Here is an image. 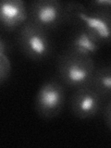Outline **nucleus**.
Masks as SVG:
<instances>
[{
	"instance_id": "nucleus-1",
	"label": "nucleus",
	"mask_w": 111,
	"mask_h": 148,
	"mask_svg": "<svg viewBox=\"0 0 111 148\" xmlns=\"http://www.w3.org/2000/svg\"><path fill=\"white\" fill-rule=\"evenodd\" d=\"M66 22L75 29L90 32L101 45L108 44L111 35V10L91 8L80 2L65 4Z\"/></svg>"
},
{
	"instance_id": "nucleus-10",
	"label": "nucleus",
	"mask_w": 111,
	"mask_h": 148,
	"mask_svg": "<svg viewBox=\"0 0 111 148\" xmlns=\"http://www.w3.org/2000/svg\"><path fill=\"white\" fill-rule=\"evenodd\" d=\"M11 65L7 55L0 54V84L6 82L10 75Z\"/></svg>"
},
{
	"instance_id": "nucleus-6",
	"label": "nucleus",
	"mask_w": 111,
	"mask_h": 148,
	"mask_svg": "<svg viewBox=\"0 0 111 148\" xmlns=\"http://www.w3.org/2000/svg\"><path fill=\"white\" fill-rule=\"evenodd\" d=\"M106 100L90 85L75 89L71 97L69 108L74 117L90 119L101 114Z\"/></svg>"
},
{
	"instance_id": "nucleus-2",
	"label": "nucleus",
	"mask_w": 111,
	"mask_h": 148,
	"mask_svg": "<svg viewBox=\"0 0 111 148\" xmlns=\"http://www.w3.org/2000/svg\"><path fill=\"white\" fill-rule=\"evenodd\" d=\"M96 65L92 58H85L69 52L63 53L58 60V73L65 86L78 89L89 85Z\"/></svg>"
},
{
	"instance_id": "nucleus-11",
	"label": "nucleus",
	"mask_w": 111,
	"mask_h": 148,
	"mask_svg": "<svg viewBox=\"0 0 111 148\" xmlns=\"http://www.w3.org/2000/svg\"><path fill=\"white\" fill-rule=\"evenodd\" d=\"M102 117L104 119V124L108 128V130H111V99L106 100L104 104L103 109L101 111Z\"/></svg>"
},
{
	"instance_id": "nucleus-7",
	"label": "nucleus",
	"mask_w": 111,
	"mask_h": 148,
	"mask_svg": "<svg viewBox=\"0 0 111 148\" xmlns=\"http://www.w3.org/2000/svg\"><path fill=\"white\" fill-rule=\"evenodd\" d=\"M28 21V8L22 0H0V26L13 32Z\"/></svg>"
},
{
	"instance_id": "nucleus-5",
	"label": "nucleus",
	"mask_w": 111,
	"mask_h": 148,
	"mask_svg": "<svg viewBox=\"0 0 111 148\" xmlns=\"http://www.w3.org/2000/svg\"><path fill=\"white\" fill-rule=\"evenodd\" d=\"M28 20L46 32L66 22L65 4L58 0H35L28 8Z\"/></svg>"
},
{
	"instance_id": "nucleus-8",
	"label": "nucleus",
	"mask_w": 111,
	"mask_h": 148,
	"mask_svg": "<svg viewBox=\"0 0 111 148\" xmlns=\"http://www.w3.org/2000/svg\"><path fill=\"white\" fill-rule=\"evenodd\" d=\"M101 43L86 31L75 29L69 41L67 52L85 58H92L97 54Z\"/></svg>"
},
{
	"instance_id": "nucleus-13",
	"label": "nucleus",
	"mask_w": 111,
	"mask_h": 148,
	"mask_svg": "<svg viewBox=\"0 0 111 148\" xmlns=\"http://www.w3.org/2000/svg\"><path fill=\"white\" fill-rule=\"evenodd\" d=\"M9 49H10V45H9L8 42L5 39V37L0 32V54L7 55Z\"/></svg>"
},
{
	"instance_id": "nucleus-9",
	"label": "nucleus",
	"mask_w": 111,
	"mask_h": 148,
	"mask_svg": "<svg viewBox=\"0 0 111 148\" xmlns=\"http://www.w3.org/2000/svg\"><path fill=\"white\" fill-rule=\"evenodd\" d=\"M89 85L106 101L111 99V69L109 65L95 67Z\"/></svg>"
},
{
	"instance_id": "nucleus-4",
	"label": "nucleus",
	"mask_w": 111,
	"mask_h": 148,
	"mask_svg": "<svg viewBox=\"0 0 111 148\" xmlns=\"http://www.w3.org/2000/svg\"><path fill=\"white\" fill-rule=\"evenodd\" d=\"M66 102V89L57 79L45 81L35 96V110L41 118L51 119L57 117Z\"/></svg>"
},
{
	"instance_id": "nucleus-3",
	"label": "nucleus",
	"mask_w": 111,
	"mask_h": 148,
	"mask_svg": "<svg viewBox=\"0 0 111 148\" xmlns=\"http://www.w3.org/2000/svg\"><path fill=\"white\" fill-rule=\"evenodd\" d=\"M17 40L21 52L34 61H45L53 53L48 32L29 20L18 29Z\"/></svg>"
},
{
	"instance_id": "nucleus-12",
	"label": "nucleus",
	"mask_w": 111,
	"mask_h": 148,
	"mask_svg": "<svg viewBox=\"0 0 111 148\" xmlns=\"http://www.w3.org/2000/svg\"><path fill=\"white\" fill-rule=\"evenodd\" d=\"M89 8L99 10H111V2L109 0H94L90 2Z\"/></svg>"
}]
</instances>
